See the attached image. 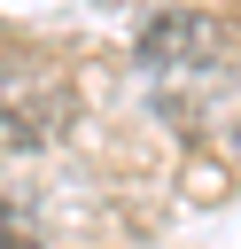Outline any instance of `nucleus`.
<instances>
[{
	"label": "nucleus",
	"mask_w": 241,
	"mask_h": 249,
	"mask_svg": "<svg viewBox=\"0 0 241 249\" xmlns=\"http://www.w3.org/2000/svg\"><path fill=\"white\" fill-rule=\"evenodd\" d=\"M0 249H39V218L16 187H0Z\"/></svg>",
	"instance_id": "7ed1b4c3"
},
{
	"label": "nucleus",
	"mask_w": 241,
	"mask_h": 249,
	"mask_svg": "<svg viewBox=\"0 0 241 249\" xmlns=\"http://www.w3.org/2000/svg\"><path fill=\"white\" fill-rule=\"evenodd\" d=\"M54 132H62V93L0 86V148H47Z\"/></svg>",
	"instance_id": "f03ea898"
},
{
	"label": "nucleus",
	"mask_w": 241,
	"mask_h": 249,
	"mask_svg": "<svg viewBox=\"0 0 241 249\" xmlns=\"http://www.w3.org/2000/svg\"><path fill=\"white\" fill-rule=\"evenodd\" d=\"M225 54H233V31L210 8H163L140 31V70L148 78H210Z\"/></svg>",
	"instance_id": "f257e3e1"
}]
</instances>
